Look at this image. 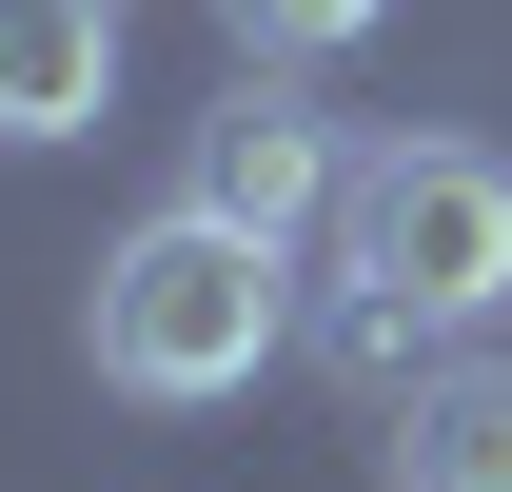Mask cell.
<instances>
[{
    "label": "cell",
    "mask_w": 512,
    "mask_h": 492,
    "mask_svg": "<svg viewBox=\"0 0 512 492\" xmlns=\"http://www.w3.org/2000/svg\"><path fill=\"white\" fill-rule=\"evenodd\" d=\"M79 355H99V394H138V414H217V394H256V374L296 355V256L237 237V217H197V197H158V217L99 256Z\"/></svg>",
    "instance_id": "cell-1"
},
{
    "label": "cell",
    "mask_w": 512,
    "mask_h": 492,
    "mask_svg": "<svg viewBox=\"0 0 512 492\" xmlns=\"http://www.w3.org/2000/svg\"><path fill=\"white\" fill-rule=\"evenodd\" d=\"M335 237H355V276L434 296V335H473V315H512V158L414 119V138H375V158H355Z\"/></svg>",
    "instance_id": "cell-2"
},
{
    "label": "cell",
    "mask_w": 512,
    "mask_h": 492,
    "mask_svg": "<svg viewBox=\"0 0 512 492\" xmlns=\"http://www.w3.org/2000/svg\"><path fill=\"white\" fill-rule=\"evenodd\" d=\"M178 197L296 256L335 197H355V138H335V99H296V60H237V79H217V119L178 138Z\"/></svg>",
    "instance_id": "cell-3"
},
{
    "label": "cell",
    "mask_w": 512,
    "mask_h": 492,
    "mask_svg": "<svg viewBox=\"0 0 512 492\" xmlns=\"http://www.w3.org/2000/svg\"><path fill=\"white\" fill-rule=\"evenodd\" d=\"M375 473L394 492H512V355H434L375 414Z\"/></svg>",
    "instance_id": "cell-4"
},
{
    "label": "cell",
    "mask_w": 512,
    "mask_h": 492,
    "mask_svg": "<svg viewBox=\"0 0 512 492\" xmlns=\"http://www.w3.org/2000/svg\"><path fill=\"white\" fill-rule=\"evenodd\" d=\"M119 119V0H0V138H99Z\"/></svg>",
    "instance_id": "cell-5"
},
{
    "label": "cell",
    "mask_w": 512,
    "mask_h": 492,
    "mask_svg": "<svg viewBox=\"0 0 512 492\" xmlns=\"http://www.w3.org/2000/svg\"><path fill=\"white\" fill-rule=\"evenodd\" d=\"M316 355L355 374V394H414V374H434V296H394V276H355V256H335V296H316Z\"/></svg>",
    "instance_id": "cell-6"
},
{
    "label": "cell",
    "mask_w": 512,
    "mask_h": 492,
    "mask_svg": "<svg viewBox=\"0 0 512 492\" xmlns=\"http://www.w3.org/2000/svg\"><path fill=\"white\" fill-rule=\"evenodd\" d=\"M375 20H394V0H217V40H237V60H355Z\"/></svg>",
    "instance_id": "cell-7"
}]
</instances>
